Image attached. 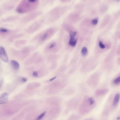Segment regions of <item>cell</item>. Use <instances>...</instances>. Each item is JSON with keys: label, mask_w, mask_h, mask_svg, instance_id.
Wrapping results in <instances>:
<instances>
[{"label": "cell", "mask_w": 120, "mask_h": 120, "mask_svg": "<svg viewBox=\"0 0 120 120\" xmlns=\"http://www.w3.org/2000/svg\"><path fill=\"white\" fill-rule=\"evenodd\" d=\"M120 104V93L111 95L106 101L101 111V118H109L118 108Z\"/></svg>", "instance_id": "obj_1"}, {"label": "cell", "mask_w": 120, "mask_h": 120, "mask_svg": "<svg viewBox=\"0 0 120 120\" xmlns=\"http://www.w3.org/2000/svg\"><path fill=\"white\" fill-rule=\"evenodd\" d=\"M39 0H22L16 8L18 13H24L35 11L38 6Z\"/></svg>", "instance_id": "obj_2"}, {"label": "cell", "mask_w": 120, "mask_h": 120, "mask_svg": "<svg viewBox=\"0 0 120 120\" xmlns=\"http://www.w3.org/2000/svg\"><path fill=\"white\" fill-rule=\"evenodd\" d=\"M97 105V103L94 98L86 96L79 106V113L81 115H87L96 108Z\"/></svg>", "instance_id": "obj_3"}, {"label": "cell", "mask_w": 120, "mask_h": 120, "mask_svg": "<svg viewBox=\"0 0 120 120\" xmlns=\"http://www.w3.org/2000/svg\"><path fill=\"white\" fill-rule=\"evenodd\" d=\"M68 8L67 6H58L53 8L48 14V21L52 23L57 21L68 11Z\"/></svg>", "instance_id": "obj_4"}, {"label": "cell", "mask_w": 120, "mask_h": 120, "mask_svg": "<svg viewBox=\"0 0 120 120\" xmlns=\"http://www.w3.org/2000/svg\"><path fill=\"white\" fill-rule=\"evenodd\" d=\"M98 17L94 18H86L81 22L80 27L81 31L84 34H87L90 33V30L96 26L99 22Z\"/></svg>", "instance_id": "obj_5"}, {"label": "cell", "mask_w": 120, "mask_h": 120, "mask_svg": "<svg viewBox=\"0 0 120 120\" xmlns=\"http://www.w3.org/2000/svg\"><path fill=\"white\" fill-rule=\"evenodd\" d=\"M56 27H51L41 32L36 36L35 41L38 43H42L51 38L57 32Z\"/></svg>", "instance_id": "obj_6"}, {"label": "cell", "mask_w": 120, "mask_h": 120, "mask_svg": "<svg viewBox=\"0 0 120 120\" xmlns=\"http://www.w3.org/2000/svg\"><path fill=\"white\" fill-rule=\"evenodd\" d=\"M111 46L112 43L109 40L99 38L97 43L96 51L98 53H103L109 50Z\"/></svg>", "instance_id": "obj_7"}, {"label": "cell", "mask_w": 120, "mask_h": 120, "mask_svg": "<svg viewBox=\"0 0 120 120\" xmlns=\"http://www.w3.org/2000/svg\"><path fill=\"white\" fill-rule=\"evenodd\" d=\"M65 82L63 80H57L52 82L48 86V94L49 95H53L58 94L65 86Z\"/></svg>", "instance_id": "obj_8"}, {"label": "cell", "mask_w": 120, "mask_h": 120, "mask_svg": "<svg viewBox=\"0 0 120 120\" xmlns=\"http://www.w3.org/2000/svg\"><path fill=\"white\" fill-rule=\"evenodd\" d=\"M60 44L56 41H53L48 44L46 46L44 52L46 54H53L60 51Z\"/></svg>", "instance_id": "obj_9"}, {"label": "cell", "mask_w": 120, "mask_h": 120, "mask_svg": "<svg viewBox=\"0 0 120 120\" xmlns=\"http://www.w3.org/2000/svg\"><path fill=\"white\" fill-rule=\"evenodd\" d=\"M97 65V61L94 59L88 60L83 64L82 68V72L85 73L91 72L95 69Z\"/></svg>", "instance_id": "obj_10"}, {"label": "cell", "mask_w": 120, "mask_h": 120, "mask_svg": "<svg viewBox=\"0 0 120 120\" xmlns=\"http://www.w3.org/2000/svg\"><path fill=\"white\" fill-rule=\"evenodd\" d=\"M81 13H82L75 10L70 13L66 18L68 22L70 24H75L78 22L81 18Z\"/></svg>", "instance_id": "obj_11"}, {"label": "cell", "mask_w": 120, "mask_h": 120, "mask_svg": "<svg viewBox=\"0 0 120 120\" xmlns=\"http://www.w3.org/2000/svg\"><path fill=\"white\" fill-rule=\"evenodd\" d=\"M60 112L61 108L59 106H53L48 112L47 116L48 120H53L56 119L60 115Z\"/></svg>", "instance_id": "obj_12"}, {"label": "cell", "mask_w": 120, "mask_h": 120, "mask_svg": "<svg viewBox=\"0 0 120 120\" xmlns=\"http://www.w3.org/2000/svg\"><path fill=\"white\" fill-rule=\"evenodd\" d=\"M44 22V19H41L34 22L29 27L28 32L32 34L36 32L42 27Z\"/></svg>", "instance_id": "obj_13"}, {"label": "cell", "mask_w": 120, "mask_h": 120, "mask_svg": "<svg viewBox=\"0 0 120 120\" xmlns=\"http://www.w3.org/2000/svg\"><path fill=\"white\" fill-rule=\"evenodd\" d=\"M100 75L98 73L92 74L88 79L87 83L89 86L91 87L96 86L99 82Z\"/></svg>", "instance_id": "obj_14"}, {"label": "cell", "mask_w": 120, "mask_h": 120, "mask_svg": "<svg viewBox=\"0 0 120 120\" xmlns=\"http://www.w3.org/2000/svg\"><path fill=\"white\" fill-rule=\"evenodd\" d=\"M115 51V48H114L110 52V53L107 55L105 59L104 60L103 66L105 69L108 68L110 66L114 58Z\"/></svg>", "instance_id": "obj_15"}, {"label": "cell", "mask_w": 120, "mask_h": 120, "mask_svg": "<svg viewBox=\"0 0 120 120\" xmlns=\"http://www.w3.org/2000/svg\"><path fill=\"white\" fill-rule=\"evenodd\" d=\"M48 71L46 68H41L34 71L32 72V75L35 78H40L45 76L48 73Z\"/></svg>", "instance_id": "obj_16"}, {"label": "cell", "mask_w": 120, "mask_h": 120, "mask_svg": "<svg viewBox=\"0 0 120 120\" xmlns=\"http://www.w3.org/2000/svg\"><path fill=\"white\" fill-rule=\"evenodd\" d=\"M41 14L42 12L41 11H34L24 17L23 19V21L26 22H30L37 18L39 16L41 15Z\"/></svg>", "instance_id": "obj_17"}, {"label": "cell", "mask_w": 120, "mask_h": 120, "mask_svg": "<svg viewBox=\"0 0 120 120\" xmlns=\"http://www.w3.org/2000/svg\"><path fill=\"white\" fill-rule=\"evenodd\" d=\"M47 104L53 106H58L61 103V100L60 98L53 97L48 98L46 101Z\"/></svg>", "instance_id": "obj_18"}, {"label": "cell", "mask_w": 120, "mask_h": 120, "mask_svg": "<svg viewBox=\"0 0 120 120\" xmlns=\"http://www.w3.org/2000/svg\"><path fill=\"white\" fill-rule=\"evenodd\" d=\"M79 103V100L78 99L75 98L68 101L67 104V106L69 109L74 110L78 106Z\"/></svg>", "instance_id": "obj_19"}, {"label": "cell", "mask_w": 120, "mask_h": 120, "mask_svg": "<svg viewBox=\"0 0 120 120\" xmlns=\"http://www.w3.org/2000/svg\"><path fill=\"white\" fill-rule=\"evenodd\" d=\"M111 19L112 17L111 15L109 14L105 15L101 22L100 26V29H103L107 26L110 22Z\"/></svg>", "instance_id": "obj_20"}, {"label": "cell", "mask_w": 120, "mask_h": 120, "mask_svg": "<svg viewBox=\"0 0 120 120\" xmlns=\"http://www.w3.org/2000/svg\"><path fill=\"white\" fill-rule=\"evenodd\" d=\"M109 92V89L108 88H101L96 90L94 94L96 97L100 98L105 96L108 94Z\"/></svg>", "instance_id": "obj_21"}, {"label": "cell", "mask_w": 120, "mask_h": 120, "mask_svg": "<svg viewBox=\"0 0 120 120\" xmlns=\"http://www.w3.org/2000/svg\"><path fill=\"white\" fill-rule=\"evenodd\" d=\"M109 8V6L108 4L105 3L102 4L99 6V13L101 15H105L108 10Z\"/></svg>", "instance_id": "obj_22"}, {"label": "cell", "mask_w": 120, "mask_h": 120, "mask_svg": "<svg viewBox=\"0 0 120 120\" xmlns=\"http://www.w3.org/2000/svg\"><path fill=\"white\" fill-rule=\"evenodd\" d=\"M0 58L4 62L8 63V56L4 48L2 47H0Z\"/></svg>", "instance_id": "obj_23"}, {"label": "cell", "mask_w": 120, "mask_h": 120, "mask_svg": "<svg viewBox=\"0 0 120 120\" xmlns=\"http://www.w3.org/2000/svg\"><path fill=\"white\" fill-rule=\"evenodd\" d=\"M8 94L6 93H4L2 94L0 98V104L6 103L8 102Z\"/></svg>", "instance_id": "obj_24"}, {"label": "cell", "mask_w": 120, "mask_h": 120, "mask_svg": "<svg viewBox=\"0 0 120 120\" xmlns=\"http://www.w3.org/2000/svg\"><path fill=\"white\" fill-rule=\"evenodd\" d=\"M111 85L114 86H117L120 85V75L112 80L111 82Z\"/></svg>", "instance_id": "obj_25"}, {"label": "cell", "mask_w": 120, "mask_h": 120, "mask_svg": "<svg viewBox=\"0 0 120 120\" xmlns=\"http://www.w3.org/2000/svg\"><path fill=\"white\" fill-rule=\"evenodd\" d=\"M41 86V84L39 82H34L31 83L29 85V88L31 90L37 89Z\"/></svg>", "instance_id": "obj_26"}, {"label": "cell", "mask_w": 120, "mask_h": 120, "mask_svg": "<svg viewBox=\"0 0 120 120\" xmlns=\"http://www.w3.org/2000/svg\"><path fill=\"white\" fill-rule=\"evenodd\" d=\"M88 53H89V50L85 46H83L81 50V55L83 57H86L88 55Z\"/></svg>", "instance_id": "obj_27"}, {"label": "cell", "mask_w": 120, "mask_h": 120, "mask_svg": "<svg viewBox=\"0 0 120 120\" xmlns=\"http://www.w3.org/2000/svg\"><path fill=\"white\" fill-rule=\"evenodd\" d=\"M11 64L13 68L15 70H18L19 69V64L17 61L15 60H12L11 61Z\"/></svg>", "instance_id": "obj_28"}, {"label": "cell", "mask_w": 120, "mask_h": 120, "mask_svg": "<svg viewBox=\"0 0 120 120\" xmlns=\"http://www.w3.org/2000/svg\"><path fill=\"white\" fill-rule=\"evenodd\" d=\"M120 18V9L116 11L113 16V19L115 21L117 20Z\"/></svg>", "instance_id": "obj_29"}, {"label": "cell", "mask_w": 120, "mask_h": 120, "mask_svg": "<svg viewBox=\"0 0 120 120\" xmlns=\"http://www.w3.org/2000/svg\"><path fill=\"white\" fill-rule=\"evenodd\" d=\"M75 89L72 88H70L68 89L65 92V94L66 95H69L72 94L75 92Z\"/></svg>", "instance_id": "obj_30"}, {"label": "cell", "mask_w": 120, "mask_h": 120, "mask_svg": "<svg viewBox=\"0 0 120 120\" xmlns=\"http://www.w3.org/2000/svg\"><path fill=\"white\" fill-rule=\"evenodd\" d=\"M80 119V117L79 116L74 114L71 115L68 120H79Z\"/></svg>", "instance_id": "obj_31"}, {"label": "cell", "mask_w": 120, "mask_h": 120, "mask_svg": "<svg viewBox=\"0 0 120 120\" xmlns=\"http://www.w3.org/2000/svg\"><path fill=\"white\" fill-rule=\"evenodd\" d=\"M55 0H42V3L43 5H47L51 4Z\"/></svg>", "instance_id": "obj_32"}, {"label": "cell", "mask_w": 120, "mask_h": 120, "mask_svg": "<svg viewBox=\"0 0 120 120\" xmlns=\"http://www.w3.org/2000/svg\"><path fill=\"white\" fill-rule=\"evenodd\" d=\"M112 120H120V110L117 112Z\"/></svg>", "instance_id": "obj_33"}, {"label": "cell", "mask_w": 120, "mask_h": 120, "mask_svg": "<svg viewBox=\"0 0 120 120\" xmlns=\"http://www.w3.org/2000/svg\"><path fill=\"white\" fill-rule=\"evenodd\" d=\"M57 58L58 56H52L49 58L48 61L50 62H54L56 60H57Z\"/></svg>", "instance_id": "obj_34"}, {"label": "cell", "mask_w": 120, "mask_h": 120, "mask_svg": "<svg viewBox=\"0 0 120 120\" xmlns=\"http://www.w3.org/2000/svg\"><path fill=\"white\" fill-rule=\"evenodd\" d=\"M120 0H106L107 4H112V3H118Z\"/></svg>", "instance_id": "obj_35"}, {"label": "cell", "mask_w": 120, "mask_h": 120, "mask_svg": "<svg viewBox=\"0 0 120 120\" xmlns=\"http://www.w3.org/2000/svg\"><path fill=\"white\" fill-rule=\"evenodd\" d=\"M8 30L5 28H0V32L1 33H6L8 32Z\"/></svg>", "instance_id": "obj_36"}, {"label": "cell", "mask_w": 120, "mask_h": 120, "mask_svg": "<svg viewBox=\"0 0 120 120\" xmlns=\"http://www.w3.org/2000/svg\"><path fill=\"white\" fill-rule=\"evenodd\" d=\"M115 36L116 38L118 39H120V31H118L116 33Z\"/></svg>", "instance_id": "obj_37"}, {"label": "cell", "mask_w": 120, "mask_h": 120, "mask_svg": "<svg viewBox=\"0 0 120 120\" xmlns=\"http://www.w3.org/2000/svg\"><path fill=\"white\" fill-rule=\"evenodd\" d=\"M116 53L118 55H120V44L119 45L116 50Z\"/></svg>", "instance_id": "obj_38"}, {"label": "cell", "mask_w": 120, "mask_h": 120, "mask_svg": "<svg viewBox=\"0 0 120 120\" xmlns=\"http://www.w3.org/2000/svg\"><path fill=\"white\" fill-rule=\"evenodd\" d=\"M20 80H21V82H24V83L26 82L27 81V79L24 77L21 78Z\"/></svg>", "instance_id": "obj_39"}, {"label": "cell", "mask_w": 120, "mask_h": 120, "mask_svg": "<svg viewBox=\"0 0 120 120\" xmlns=\"http://www.w3.org/2000/svg\"><path fill=\"white\" fill-rule=\"evenodd\" d=\"M60 0L61 2H62V3H67L70 2L72 0Z\"/></svg>", "instance_id": "obj_40"}, {"label": "cell", "mask_w": 120, "mask_h": 120, "mask_svg": "<svg viewBox=\"0 0 120 120\" xmlns=\"http://www.w3.org/2000/svg\"><path fill=\"white\" fill-rule=\"evenodd\" d=\"M83 120H96L93 117H89L85 118Z\"/></svg>", "instance_id": "obj_41"}, {"label": "cell", "mask_w": 120, "mask_h": 120, "mask_svg": "<svg viewBox=\"0 0 120 120\" xmlns=\"http://www.w3.org/2000/svg\"><path fill=\"white\" fill-rule=\"evenodd\" d=\"M117 29H118V30H120V20L117 26Z\"/></svg>", "instance_id": "obj_42"}, {"label": "cell", "mask_w": 120, "mask_h": 120, "mask_svg": "<svg viewBox=\"0 0 120 120\" xmlns=\"http://www.w3.org/2000/svg\"><path fill=\"white\" fill-rule=\"evenodd\" d=\"M99 120H109V118H101Z\"/></svg>", "instance_id": "obj_43"}, {"label": "cell", "mask_w": 120, "mask_h": 120, "mask_svg": "<svg viewBox=\"0 0 120 120\" xmlns=\"http://www.w3.org/2000/svg\"><path fill=\"white\" fill-rule=\"evenodd\" d=\"M3 80H1V81H0V88L1 87L2 85H3Z\"/></svg>", "instance_id": "obj_44"}, {"label": "cell", "mask_w": 120, "mask_h": 120, "mask_svg": "<svg viewBox=\"0 0 120 120\" xmlns=\"http://www.w3.org/2000/svg\"><path fill=\"white\" fill-rule=\"evenodd\" d=\"M117 63L118 65H120V57L118 58L117 60Z\"/></svg>", "instance_id": "obj_45"}, {"label": "cell", "mask_w": 120, "mask_h": 120, "mask_svg": "<svg viewBox=\"0 0 120 120\" xmlns=\"http://www.w3.org/2000/svg\"><path fill=\"white\" fill-rule=\"evenodd\" d=\"M93 0H83V1H91Z\"/></svg>", "instance_id": "obj_46"}]
</instances>
